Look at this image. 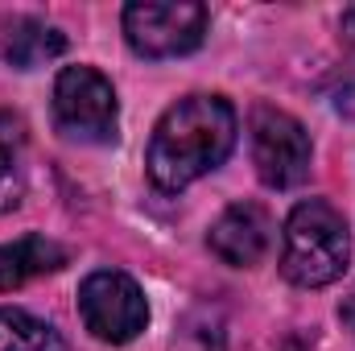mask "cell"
<instances>
[{
    "label": "cell",
    "mask_w": 355,
    "mask_h": 351,
    "mask_svg": "<svg viewBox=\"0 0 355 351\" xmlns=\"http://www.w3.org/2000/svg\"><path fill=\"white\" fill-rule=\"evenodd\" d=\"M62 264H67V248L46 236H21L12 244H0V293H12L33 277L58 273Z\"/></svg>",
    "instance_id": "obj_9"
},
{
    "label": "cell",
    "mask_w": 355,
    "mask_h": 351,
    "mask_svg": "<svg viewBox=\"0 0 355 351\" xmlns=\"http://www.w3.org/2000/svg\"><path fill=\"white\" fill-rule=\"evenodd\" d=\"M211 252L223 264H236V268H248L268 252L272 244V219L261 203H232L215 223H211V236H207Z\"/></svg>",
    "instance_id": "obj_7"
},
{
    "label": "cell",
    "mask_w": 355,
    "mask_h": 351,
    "mask_svg": "<svg viewBox=\"0 0 355 351\" xmlns=\"http://www.w3.org/2000/svg\"><path fill=\"white\" fill-rule=\"evenodd\" d=\"M62 50H67V37L54 25L37 21V17H8V21H0V54L17 71H33V67L50 62V58H58Z\"/></svg>",
    "instance_id": "obj_8"
},
{
    "label": "cell",
    "mask_w": 355,
    "mask_h": 351,
    "mask_svg": "<svg viewBox=\"0 0 355 351\" xmlns=\"http://www.w3.org/2000/svg\"><path fill=\"white\" fill-rule=\"evenodd\" d=\"M236 108L223 95H186L157 120L145 170L157 190L178 194L202 174L219 170L227 153L236 149Z\"/></svg>",
    "instance_id": "obj_1"
},
{
    "label": "cell",
    "mask_w": 355,
    "mask_h": 351,
    "mask_svg": "<svg viewBox=\"0 0 355 351\" xmlns=\"http://www.w3.org/2000/svg\"><path fill=\"white\" fill-rule=\"evenodd\" d=\"M339 29H343V42L355 50V8H347V12H343V25H339Z\"/></svg>",
    "instance_id": "obj_13"
},
{
    "label": "cell",
    "mask_w": 355,
    "mask_h": 351,
    "mask_svg": "<svg viewBox=\"0 0 355 351\" xmlns=\"http://www.w3.org/2000/svg\"><path fill=\"white\" fill-rule=\"evenodd\" d=\"M124 37L141 58L190 54L207 37V8L198 0H137L124 8Z\"/></svg>",
    "instance_id": "obj_4"
},
{
    "label": "cell",
    "mask_w": 355,
    "mask_h": 351,
    "mask_svg": "<svg viewBox=\"0 0 355 351\" xmlns=\"http://www.w3.org/2000/svg\"><path fill=\"white\" fill-rule=\"evenodd\" d=\"M248 132H252V162H257V174L265 186L289 190V186L306 182L314 145H310V132L302 128V120H293L289 112H281L272 103H261V108H252Z\"/></svg>",
    "instance_id": "obj_6"
},
{
    "label": "cell",
    "mask_w": 355,
    "mask_h": 351,
    "mask_svg": "<svg viewBox=\"0 0 355 351\" xmlns=\"http://www.w3.org/2000/svg\"><path fill=\"white\" fill-rule=\"evenodd\" d=\"M54 124L62 137L83 145H112L120 108L112 83L95 67H67L54 79Z\"/></svg>",
    "instance_id": "obj_3"
},
{
    "label": "cell",
    "mask_w": 355,
    "mask_h": 351,
    "mask_svg": "<svg viewBox=\"0 0 355 351\" xmlns=\"http://www.w3.org/2000/svg\"><path fill=\"white\" fill-rule=\"evenodd\" d=\"M0 351H67V343L46 318L0 306Z\"/></svg>",
    "instance_id": "obj_10"
},
{
    "label": "cell",
    "mask_w": 355,
    "mask_h": 351,
    "mask_svg": "<svg viewBox=\"0 0 355 351\" xmlns=\"http://www.w3.org/2000/svg\"><path fill=\"white\" fill-rule=\"evenodd\" d=\"M17 149H21V128H17L12 116L0 112V215L12 211L25 194V174H21Z\"/></svg>",
    "instance_id": "obj_11"
},
{
    "label": "cell",
    "mask_w": 355,
    "mask_h": 351,
    "mask_svg": "<svg viewBox=\"0 0 355 351\" xmlns=\"http://www.w3.org/2000/svg\"><path fill=\"white\" fill-rule=\"evenodd\" d=\"M79 314L99 343H132L149 323V302L128 273L99 268L79 285Z\"/></svg>",
    "instance_id": "obj_5"
},
{
    "label": "cell",
    "mask_w": 355,
    "mask_h": 351,
    "mask_svg": "<svg viewBox=\"0 0 355 351\" xmlns=\"http://www.w3.org/2000/svg\"><path fill=\"white\" fill-rule=\"evenodd\" d=\"M352 261L347 219L327 198H306L289 211L281 232V273L302 289H322Z\"/></svg>",
    "instance_id": "obj_2"
},
{
    "label": "cell",
    "mask_w": 355,
    "mask_h": 351,
    "mask_svg": "<svg viewBox=\"0 0 355 351\" xmlns=\"http://www.w3.org/2000/svg\"><path fill=\"white\" fill-rule=\"evenodd\" d=\"M339 314H343V323L352 327V335H355V285H352V293L343 298V306H339Z\"/></svg>",
    "instance_id": "obj_12"
}]
</instances>
